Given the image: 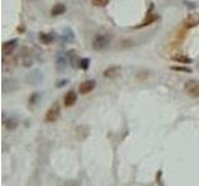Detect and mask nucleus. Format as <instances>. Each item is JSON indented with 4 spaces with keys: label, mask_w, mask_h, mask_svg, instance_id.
<instances>
[{
    "label": "nucleus",
    "mask_w": 199,
    "mask_h": 186,
    "mask_svg": "<svg viewBox=\"0 0 199 186\" xmlns=\"http://www.w3.org/2000/svg\"><path fill=\"white\" fill-rule=\"evenodd\" d=\"M95 87H96L95 80H86L78 86V92H80V94H87V93L95 89Z\"/></svg>",
    "instance_id": "nucleus-4"
},
{
    "label": "nucleus",
    "mask_w": 199,
    "mask_h": 186,
    "mask_svg": "<svg viewBox=\"0 0 199 186\" xmlns=\"http://www.w3.org/2000/svg\"><path fill=\"white\" fill-rule=\"evenodd\" d=\"M109 3V0H92V5L97 8H104L107 6V4Z\"/></svg>",
    "instance_id": "nucleus-13"
},
{
    "label": "nucleus",
    "mask_w": 199,
    "mask_h": 186,
    "mask_svg": "<svg viewBox=\"0 0 199 186\" xmlns=\"http://www.w3.org/2000/svg\"><path fill=\"white\" fill-rule=\"evenodd\" d=\"M172 60L176 61V62H181V63H184V65H188V63H192V58L188 57L187 55H183V54H178V55H174Z\"/></svg>",
    "instance_id": "nucleus-10"
},
{
    "label": "nucleus",
    "mask_w": 199,
    "mask_h": 186,
    "mask_svg": "<svg viewBox=\"0 0 199 186\" xmlns=\"http://www.w3.org/2000/svg\"><path fill=\"white\" fill-rule=\"evenodd\" d=\"M171 70L177 72H184V73H190L192 72L189 67H185V66H171Z\"/></svg>",
    "instance_id": "nucleus-12"
},
{
    "label": "nucleus",
    "mask_w": 199,
    "mask_h": 186,
    "mask_svg": "<svg viewBox=\"0 0 199 186\" xmlns=\"http://www.w3.org/2000/svg\"><path fill=\"white\" fill-rule=\"evenodd\" d=\"M64 13H66V6L64 4H55L51 9V15L52 16H59V15H62Z\"/></svg>",
    "instance_id": "nucleus-9"
},
{
    "label": "nucleus",
    "mask_w": 199,
    "mask_h": 186,
    "mask_svg": "<svg viewBox=\"0 0 199 186\" xmlns=\"http://www.w3.org/2000/svg\"><path fill=\"white\" fill-rule=\"evenodd\" d=\"M61 114V107L59 104V102H55L54 104H52L48 112H46V114H45V122H48V123H54L56 122L57 119H59V117Z\"/></svg>",
    "instance_id": "nucleus-1"
},
{
    "label": "nucleus",
    "mask_w": 199,
    "mask_h": 186,
    "mask_svg": "<svg viewBox=\"0 0 199 186\" xmlns=\"http://www.w3.org/2000/svg\"><path fill=\"white\" fill-rule=\"evenodd\" d=\"M39 39H40V41L43 44H51V41H52V37L50 35H48V34H45V32H40V35H39Z\"/></svg>",
    "instance_id": "nucleus-11"
},
{
    "label": "nucleus",
    "mask_w": 199,
    "mask_h": 186,
    "mask_svg": "<svg viewBox=\"0 0 199 186\" xmlns=\"http://www.w3.org/2000/svg\"><path fill=\"white\" fill-rule=\"evenodd\" d=\"M199 25V14L198 13H192L189 14L184 20V26L187 29H193Z\"/></svg>",
    "instance_id": "nucleus-5"
},
{
    "label": "nucleus",
    "mask_w": 199,
    "mask_h": 186,
    "mask_svg": "<svg viewBox=\"0 0 199 186\" xmlns=\"http://www.w3.org/2000/svg\"><path fill=\"white\" fill-rule=\"evenodd\" d=\"M158 19V16L157 15H154L153 18H151V19H147L146 21L143 23V24H141V25H138V26H136V29H141V27H144V26H147V25H149V24H152L153 21H156V20Z\"/></svg>",
    "instance_id": "nucleus-14"
},
{
    "label": "nucleus",
    "mask_w": 199,
    "mask_h": 186,
    "mask_svg": "<svg viewBox=\"0 0 199 186\" xmlns=\"http://www.w3.org/2000/svg\"><path fill=\"white\" fill-rule=\"evenodd\" d=\"M121 73V67L119 66H111L103 71V77L106 78H116Z\"/></svg>",
    "instance_id": "nucleus-7"
},
{
    "label": "nucleus",
    "mask_w": 199,
    "mask_h": 186,
    "mask_svg": "<svg viewBox=\"0 0 199 186\" xmlns=\"http://www.w3.org/2000/svg\"><path fill=\"white\" fill-rule=\"evenodd\" d=\"M184 92L192 98H199V81L190 80L184 85Z\"/></svg>",
    "instance_id": "nucleus-2"
},
{
    "label": "nucleus",
    "mask_w": 199,
    "mask_h": 186,
    "mask_svg": "<svg viewBox=\"0 0 199 186\" xmlns=\"http://www.w3.org/2000/svg\"><path fill=\"white\" fill-rule=\"evenodd\" d=\"M61 83H56V87H62V86H65L66 83H67V80H62V81H60Z\"/></svg>",
    "instance_id": "nucleus-16"
},
{
    "label": "nucleus",
    "mask_w": 199,
    "mask_h": 186,
    "mask_svg": "<svg viewBox=\"0 0 199 186\" xmlns=\"http://www.w3.org/2000/svg\"><path fill=\"white\" fill-rule=\"evenodd\" d=\"M16 46H18V40H16V39L4 42L3 46H1V49H3V55H4V56L11 55V54L14 52V50L16 49Z\"/></svg>",
    "instance_id": "nucleus-6"
},
{
    "label": "nucleus",
    "mask_w": 199,
    "mask_h": 186,
    "mask_svg": "<svg viewBox=\"0 0 199 186\" xmlns=\"http://www.w3.org/2000/svg\"><path fill=\"white\" fill-rule=\"evenodd\" d=\"M109 45V37L107 35H97L92 41V47L96 51H101Z\"/></svg>",
    "instance_id": "nucleus-3"
},
{
    "label": "nucleus",
    "mask_w": 199,
    "mask_h": 186,
    "mask_svg": "<svg viewBox=\"0 0 199 186\" xmlns=\"http://www.w3.org/2000/svg\"><path fill=\"white\" fill-rule=\"evenodd\" d=\"M88 66H90V60H88V58H82L80 61V63H78V67L82 68V70H87Z\"/></svg>",
    "instance_id": "nucleus-15"
},
{
    "label": "nucleus",
    "mask_w": 199,
    "mask_h": 186,
    "mask_svg": "<svg viewBox=\"0 0 199 186\" xmlns=\"http://www.w3.org/2000/svg\"><path fill=\"white\" fill-rule=\"evenodd\" d=\"M77 102V94H76V92L74 91H70V92H67L65 97H64V106L65 107H72L75 104V103Z\"/></svg>",
    "instance_id": "nucleus-8"
}]
</instances>
